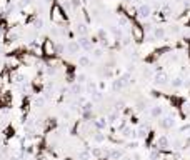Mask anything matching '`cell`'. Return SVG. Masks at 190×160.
<instances>
[{
  "instance_id": "7",
  "label": "cell",
  "mask_w": 190,
  "mask_h": 160,
  "mask_svg": "<svg viewBox=\"0 0 190 160\" xmlns=\"http://www.w3.org/2000/svg\"><path fill=\"white\" fill-rule=\"evenodd\" d=\"M94 125L97 127L98 130H102V128H105V127H107V120H105V119H98V120L94 123Z\"/></svg>"
},
{
  "instance_id": "12",
  "label": "cell",
  "mask_w": 190,
  "mask_h": 160,
  "mask_svg": "<svg viewBox=\"0 0 190 160\" xmlns=\"http://www.w3.org/2000/svg\"><path fill=\"white\" fill-rule=\"evenodd\" d=\"M158 115H162V108L160 107H154L152 108V117H158Z\"/></svg>"
},
{
  "instance_id": "26",
  "label": "cell",
  "mask_w": 190,
  "mask_h": 160,
  "mask_svg": "<svg viewBox=\"0 0 190 160\" xmlns=\"http://www.w3.org/2000/svg\"><path fill=\"white\" fill-rule=\"evenodd\" d=\"M137 145H138V143H137V142H130V143H129V148H135Z\"/></svg>"
},
{
  "instance_id": "2",
  "label": "cell",
  "mask_w": 190,
  "mask_h": 160,
  "mask_svg": "<svg viewBox=\"0 0 190 160\" xmlns=\"http://www.w3.org/2000/svg\"><path fill=\"white\" fill-rule=\"evenodd\" d=\"M67 48H68L70 53H77L78 50H80V43H78V42H68Z\"/></svg>"
},
{
  "instance_id": "8",
  "label": "cell",
  "mask_w": 190,
  "mask_h": 160,
  "mask_svg": "<svg viewBox=\"0 0 190 160\" xmlns=\"http://www.w3.org/2000/svg\"><path fill=\"white\" fill-rule=\"evenodd\" d=\"M78 43H80V47H83V48H87V50H90L92 48V45H90V42H88L85 37H82L80 40H78Z\"/></svg>"
},
{
  "instance_id": "24",
  "label": "cell",
  "mask_w": 190,
  "mask_h": 160,
  "mask_svg": "<svg viewBox=\"0 0 190 160\" xmlns=\"http://www.w3.org/2000/svg\"><path fill=\"white\" fill-rule=\"evenodd\" d=\"M77 30H78L80 33H85V32H87V28H85V25H78V28H77Z\"/></svg>"
},
{
  "instance_id": "23",
  "label": "cell",
  "mask_w": 190,
  "mask_h": 160,
  "mask_svg": "<svg viewBox=\"0 0 190 160\" xmlns=\"http://www.w3.org/2000/svg\"><path fill=\"white\" fill-rule=\"evenodd\" d=\"M182 85V79H175L173 80V87H180Z\"/></svg>"
},
{
  "instance_id": "10",
  "label": "cell",
  "mask_w": 190,
  "mask_h": 160,
  "mask_svg": "<svg viewBox=\"0 0 190 160\" xmlns=\"http://www.w3.org/2000/svg\"><path fill=\"white\" fill-rule=\"evenodd\" d=\"M94 139H95V142H98V143H102L103 140H105V135L103 133H100V132H97L94 135Z\"/></svg>"
},
{
  "instance_id": "17",
  "label": "cell",
  "mask_w": 190,
  "mask_h": 160,
  "mask_svg": "<svg viewBox=\"0 0 190 160\" xmlns=\"http://www.w3.org/2000/svg\"><path fill=\"white\" fill-rule=\"evenodd\" d=\"M92 107H94V105H92V102H87V103L82 107V108H83V112H87V113H88L90 110H92Z\"/></svg>"
},
{
  "instance_id": "4",
  "label": "cell",
  "mask_w": 190,
  "mask_h": 160,
  "mask_svg": "<svg viewBox=\"0 0 190 160\" xmlns=\"http://www.w3.org/2000/svg\"><path fill=\"white\" fill-rule=\"evenodd\" d=\"M173 123H175V122H173V119H172V117H167V119H163L162 122H160V125H162L163 128H170Z\"/></svg>"
},
{
  "instance_id": "14",
  "label": "cell",
  "mask_w": 190,
  "mask_h": 160,
  "mask_svg": "<svg viewBox=\"0 0 190 160\" xmlns=\"http://www.w3.org/2000/svg\"><path fill=\"white\" fill-rule=\"evenodd\" d=\"M154 35H155L157 39H162L163 35H165V32H163V28H155V32H154Z\"/></svg>"
},
{
  "instance_id": "13",
  "label": "cell",
  "mask_w": 190,
  "mask_h": 160,
  "mask_svg": "<svg viewBox=\"0 0 190 160\" xmlns=\"http://www.w3.org/2000/svg\"><path fill=\"white\" fill-rule=\"evenodd\" d=\"M137 137H140V139H143V137H147V128H138L137 130Z\"/></svg>"
},
{
  "instance_id": "22",
  "label": "cell",
  "mask_w": 190,
  "mask_h": 160,
  "mask_svg": "<svg viewBox=\"0 0 190 160\" xmlns=\"http://www.w3.org/2000/svg\"><path fill=\"white\" fill-rule=\"evenodd\" d=\"M102 50H100V48H97V50H95V52H94V57H97V59H98V57H102Z\"/></svg>"
},
{
  "instance_id": "15",
  "label": "cell",
  "mask_w": 190,
  "mask_h": 160,
  "mask_svg": "<svg viewBox=\"0 0 190 160\" xmlns=\"http://www.w3.org/2000/svg\"><path fill=\"white\" fill-rule=\"evenodd\" d=\"M72 92L75 93V95H78V93L82 92V88H80V85H78V83H74V85H72Z\"/></svg>"
},
{
  "instance_id": "25",
  "label": "cell",
  "mask_w": 190,
  "mask_h": 160,
  "mask_svg": "<svg viewBox=\"0 0 190 160\" xmlns=\"http://www.w3.org/2000/svg\"><path fill=\"white\" fill-rule=\"evenodd\" d=\"M157 157H158V152H157V150L150 153V159H157Z\"/></svg>"
},
{
  "instance_id": "19",
  "label": "cell",
  "mask_w": 190,
  "mask_h": 160,
  "mask_svg": "<svg viewBox=\"0 0 190 160\" xmlns=\"http://www.w3.org/2000/svg\"><path fill=\"white\" fill-rule=\"evenodd\" d=\"M43 103H45V99H42V97H40V99H37V100H35V105H39V107H42Z\"/></svg>"
},
{
  "instance_id": "21",
  "label": "cell",
  "mask_w": 190,
  "mask_h": 160,
  "mask_svg": "<svg viewBox=\"0 0 190 160\" xmlns=\"http://www.w3.org/2000/svg\"><path fill=\"white\" fill-rule=\"evenodd\" d=\"M85 79H87V77H85L83 73H80V75L77 77V80H78V83H83V82H85Z\"/></svg>"
},
{
  "instance_id": "18",
  "label": "cell",
  "mask_w": 190,
  "mask_h": 160,
  "mask_svg": "<svg viewBox=\"0 0 190 160\" xmlns=\"http://www.w3.org/2000/svg\"><path fill=\"white\" fill-rule=\"evenodd\" d=\"M117 119H118V113H110V115H109V120H110V122H115Z\"/></svg>"
},
{
  "instance_id": "11",
  "label": "cell",
  "mask_w": 190,
  "mask_h": 160,
  "mask_svg": "<svg viewBox=\"0 0 190 160\" xmlns=\"http://www.w3.org/2000/svg\"><path fill=\"white\" fill-rule=\"evenodd\" d=\"M102 148H98V147H94V148H92V155H94V157H102Z\"/></svg>"
},
{
  "instance_id": "9",
  "label": "cell",
  "mask_w": 190,
  "mask_h": 160,
  "mask_svg": "<svg viewBox=\"0 0 190 160\" xmlns=\"http://www.w3.org/2000/svg\"><path fill=\"white\" fill-rule=\"evenodd\" d=\"M157 145L160 147V148L167 147V145H169V139H167V137H160V139H158V142H157Z\"/></svg>"
},
{
  "instance_id": "3",
  "label": "cell",
  "mask_w": 190,
  "mask_h": 160,
  "mask_svg": "<svg viewBox=\"0 0 190 160\" xmlns=\"http://www.w3.org/2000/svg\"><path fill=\"white\" fill-rule=\"evenodd\" d=\"M107 155H109L110 159L118 160L120 157H122V152H120V150H117V148H114V150H109V152H107Z\"/></svg>"
},
{
  "instance_id": "20",
  "label": "cell",
  "mask_w": 190,
  "mask_h": 160,
  "mask_svg": "<svg viewBox=\"0 0 190 160\" xmlns=\"http://www.w3.org/2000/svg\"><path fill=\"white\" fill-rule=\"evenodd\" d=\"M35 27H37V28H42V27H43V22H42V19H37V20H35Z\"/></svg>"
},
{
  "instance_id": "6",
  "label": "cell",
  "mask_w": 190,
  "mask_h": 160,
  "mask_svg": "<svg viewBox=\"0 0 190 160\" xmlns=\"http://www.w3.org/2000/svg\"><path fill=\"white\" fill-rule=\"evenodd\" d=\"M155 83L157 85H163V83H167V75H163V73L157 75L155 77Z\"/></svg>"
},
{
  "instance_id": "16",
  "label": "cell",
  "mask_w": 190,
  "mask_h": 160,
  "mask_svg": "<svg viewBox=\"0 0 190 160\" xmlns=\"http://www.w3.org/2000/svg\"><path fill=\"white\" fill-rule=\"evenodd\" d=\"M78 63H80V65H88V63H90V60L87 59V57H80V59H78Z\"/></svg>"
},
{
  "instance_id": "1",
  "label": "cell",
  "mask_w": 190,
  "mask_h": 160,
  "mask_svg": "<svg viewBox=\"0 0 190 160\" xmlns=\"http://www.w3.org/2000/svg\"><path fill=\"white\" fill-rule=\"evenodd\" d=\"M150 12H152V10H150L149 5H140L138 7V17H140V19H147V17L150 15Z\"/></svg>"
},
{
  "instance_id": "5",
  "label": "cell",
  "mask_w": 190,
  "mask_h": 160,
  "mask_svg": "<svg viewBox=\"0 0 190 160\" xmlns=\"http://www.w3.org/2000/svg\"><path fill=\"white\" fill-rule=\"evenodd\" d=\"M90 159H92V152H88V150L78 152V160H90Z\"/></svg>"
}]
</instances>
